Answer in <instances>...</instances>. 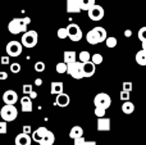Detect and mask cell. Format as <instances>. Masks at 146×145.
Wrapping results in <instances>:
<instances>
[{
  "label": "cell",
  "mask_w": 146,
  "mask_h": 145,
  "mask_svg": "<svg viewBox=\"0 0 146 145\" xmlns=\"http://www.w3.org/2000/svg\"><path fill=\"white\" fill-rule=\"evenodd\" d=\"M8 78V72L5 71H0V81H4Z\"/></svg>",
  "instance_id": "cell-41"
},
{
  "label": "cell",
  "mask_w": 146,
  "mask_h": 145,
  "mask_svg": "<svg viewBox=\"0 0 146 145\" xmlns=\"http://www.w3.org/2000/svg\"><path fill=\"white\" fill-rule=\"evenodd\" d=\"M48 131L49 130L46 127H38L37 130H35L32 132V140L36 141V143H40V141L44 139V136L48 134Z\"/></svg>",
  "instance_id": "cell-15"
},
{
  "label": "cell",
  "mask_w": 146,
  "mask_h": 145,
  "mask_svg": "<svg viewBox=\"0 0 146 145\" xmlns=\"http://www.w3.org/2000/svg\"><path fill=\"white\" fill-rule=\"evenodd\" d=\"M54 143H55V135H54L51 131H48V134L44 136V139L38 144L40 145H53Z\"/></svg>",
  "instance_id": "cell-20"
},
{
  "label": "cell",
  "mask_w": 146,
  "mask_h": 145,
  "mask_svg": "<svg viewBox=\"0 0 146 145\" xmlns=\"http://www.w3.org/2000/svg\"><path fill=\"white\" fill-rule=\"evenodd\" d=\"M91 61H92L94 63L96 64V66H99V64H101V63H103L104 58H103V55H101V54L95 53V54H94V55H91Z\"/></svg>",
  "instance_id": "cell-27"
},
{
  "label": "cell",
  "mask_w": 146,
  "mask_h": 145,
  "mask_svg": "<svg viewBox=\"0 0 146 145\" xmlns=\"http://www.w3.org/2000/svg\"><path fill=\"white\" fill-rule=\"evenodd\" d=\"M78 3H80L82 10H90L96 4L95 0H78Z\"/></svg>",
  "instance_id": "cell-24"
},
{
  "label": "cell",
  "mask_w": 146,
  "mask_h": 145,
  "mask_svg": "<svg viewBox=\"0 0 146 145\" xmlns=\"http://www.w3.org/2000/svg\"><path fill=\"white\" fill-rule=\"evenodd\" d=\"M88 61H91L90 53H88V51H86V50L81 51V53H80V62L85 63V62H88Z\"/></svg>",
  "instance_id": "cell-29"
},
{
  "label": "cell",
  "mask_w": 146,
  "mask_h": 145,
  "mask_svg": "<svg viewBox=\"0 0 146 145\" xmlns=\"http://www.w3.org/2000/svg\"><path fill=\"white\" fill-rule=\"evenodd\" d=\"M63 59L67 64L74 63L76 59H77V54H76V51H73V50H67V51H64Z\"/></svg>",
  "instance_id": "cell-19"
},
{
  "label": "cell",
  "mask_w": 146,
  "mask_h": 145,
  "mask_svg": "<svg viewBox=\"0 0 146 145\" xmlns=\"http://www.w3.org/2000/svg\"><path fill=\"white\" fill-rule=\"evenodd\" d=\"M32 85L31 84H26V85H23V87H22V91H23V94L25 95H28L31 91H32Z\"/></svg>",
  "instance_id": "cell-37"
},
{
  "label": "cell",
  "mask_w": 146,
  "mask_h": 145,
  "mask_svg": "<svg viewBox=\"0 0 146 145\" xmlns=\"http://www.w3.org/2000/svg\"><path fill=\"white\" fill-rule=\"evenodd\" d=\"M67 73H69L74 80H81L85 78V74H83V63L82 62H77L76 61L74 63L68 64V71Z\"/></svg>",
  "instance_id": "cell-5"
},
{
  "label": "cell",
  "mask_w": 146,
  "mask_h": 145,
  "mask_svg": "<svg viewBox=\"0 0 146 145\" xmlns=\"http://www.w3.org/2000/svg\"><path fill=\"white\" fill-rule=\"evenodd\" d=\"M31 23L30 17H22V18H13L9 23H8V30L13 35H18V33H25L27 31V26Z\"/></svg>",
  "instance_id": "cell-1"
},
{
  "label": "cell",
  "mask_w": 146,
  "mask_h": 145,
  "mask_svg": "<svg viewBox=\"0 0 146 145\" xmlns=\"http://www.w3.org/2000/svg\"><path fill=\"white\" fill-rule=\"evenodd\" d=\"M14 143H15V145H31V143H32V138H31L28 134L22 132V134L15 136Z\"/></svg>",
  "instance_id": "cell-13"
},
{
  "label": "cell",
  "mask_w": 146,
  "mask_h": 145,
  "mask_svg": "<svg viewBox=\"0 0 146 145\" xmlns=\"http://www.w3.org/2000/svg\"><path fill=\"white\" fill-rule=\"evenodd\" d=\"M67 30H68V37L71 39L72 41L78 43V41L82 39V31H81V28L78 25L71 23V25L67 26Z\"/></svg>",
  "instance_id": "cell-8"
},
{
  "label": "cell",
  "mask_w": 146,
  "mask_h": 145,
  "mask_svg": "<svg viewBox=\"0 0 146 145\" xmlns=\"http://www.w3.org/2000/svg\"><path fill=\"white\" fill-rule=\"evenodd\" d=\"M136 63L140 66H146V50L141 49L136 53Z\"/></svg>",
  "instance_id": "cell-22"
},
{
  "label": "cell",
  "mask_w": 146,
  "mask_h": 145,
  "mask_svg": "<svg viewBox=\"0 0 146 145\" xmlns=\"http://www.w3.org/2000/svg\"><path fill=\"white\" fill-rule=\"evenodd\" d=\"M69 103H71V98H69V95L64 94V92L56 95L55 105H58V107H60V108H66V107L69 105Z\"/></svg>",
  "instance_id": "cell-12"
},
{
  "label": "cell",
  "mask_w": 146,
  "mask_h": 145,
  "mask_svg": "<svg viewBox=\"0 0 146 145\" xmlns=\"http://www.w3.org/2000/svg\"><path fill=\"white\" fill-rule=\"evenodd\" d=\"M8 131V122L7 121H0V135H4Z\"/></svg>",
  "instance_id": "cell-33"
},
{
  "label": "cell",
  "mask_w": 146,
  "mask_h": 145,
  "mask_svg": "<svg viewBox=\"0 0 146 145\" xmlns=\"http://www.w3.org/2000/svg\"><path fill=\"white\" fill-rule=\"evenodd\" d=\"M124 36H126V37H131V36H132V31L131 30H126V31H124Z\"/></svg>",
  "instance_id": "cell-43"
},
{
  "label": "cell",
  "mask_w": 146,
  "mask_h": 145,
  "mask_svg": "<svg viewBox=\"0 0 146 145\" xmlns=\"http://www.w3.org/2000/svg\"><path fill=\"white\" fill-rule=\"evenodd\" d=\"M21 109L25 113H31L33 109V104H32V99L28 95H23L21 98Z\"/></svg>",
  "instance_id": "cell-10"
},
{
  "label": "cell",
  "mask_w": 146,
  "mask_h": 145,
  "mask_svg": "<svg viewBox=\"0 0 146 145\" xmlns=\"http://www.w3.org/2000/svg\"><path fill=\"white\" fill-rule=\"evenodd\" d=\"M95 69H96V64L92 61L83 63V74H85V77H92L94 73H95Z\"/></svg>",
  "instance_id": "cell-14"
},
{
  "label": "cell",
  "mask_w": 146,
  "mask_h": 145,
  "mask_svg": "<svg viewBox=\"0 0 146 145\" xmlns=\"http://www.w3.org/2000/svg\"><path fill=\"white\" fill-rule=\"evenodd\" d=\"M133 110H135V104L132 102H129V100H127V102H124L122 104V112L124 114H131V113H133Z\"/></svg>",
  "instance_id": "cell-23"
},
{
  "label": "cell",
  "mask_w": 146,
  "mask_h": 145,
  "mask_svg": "<svg viewBox=\"0 0 146 145\" xmlns=\"http://www.w3.org/2000/svg\"><path fill=\"white\" fill-rule=\"evenodd\" d=\"M110 130V120L106 117L98 118V131H109Z\"/></svg>",
  "instance_id": "cell-17"
},
{
  "label": "cell",
  "mask_w": 146,
  "mask_h": 145,
  "mask_svg": "<svg viewBox=\"0 0 146 145\" xmlns=\"http://www.w3.org/2000/svg\"><path fill=\"white\" fill-rule=\"evenodd\" d=\"M142 49H144V50H146V41H144V43H142Z\"/></svg>",
  "instance_id": "cell-46"
},
{
  "label": "cell",
  "mask_w": 146,
  "mask_h": 145,
  "mask_svg": "<svg viewBox=\"0 0 146 145\" xmlns=\"http://www.w3.org/2000/svg\"><path fill=\"white\" fill-rule=\"evenodd\" d=\"M22 128H23V132H25V134H28V135H30L31 131H32V128H31L30 125H25Z\"/></svg>",
  "instance_id": "cell-40"
},
{
  "label": "cell",
  "mask_w": 146,
  "mask_h": 145,
  "mask_svg": "<svg viewBox=\"0 0 146 145\" xmlns=\"http://www.w3.org/2000/svg\"><path fill=\"white\" fill-rule=\"evenodd\" d=\"M56 72L58 73H67V71H68V64L66 63V62H63V63H58L55 67Z\"/></svg>",
  "instance_id": "cell-26"
},
{
  "label": "cell",
  "mask_w": 146,
  "mask_h": 145,
  "mask_svg": "<svg viewBox=\"0 0 146 145\" xmlns=\"http://www.w3.org/2000/svg\"><path fill=\"white\" fill-rule=\"evenodd\" d=\"M132 89H133V85H132V82L129 81H124L123 84H122V90H126V91H132Z\"/></svg>",
  "instance_id": "cell-34"
},
{
  "label": "cell",
  "mask_w": 146,
  "mask_h": 145,
  "mask_svg": "<svg viewBox=\"0 0 146 145\" xmlns=\"http://www.w3.org/2000/svg\"><path fill=\"white\" fill-rule=\"evenodd\" d=\"M129 98H131V92L126 91V90H122V92H121V100H123V102H127V100H129Z\"/></svg>",
  "instance_id": "cell-36"
},
{
  "label": "cell",
  "mask_w": 146,
  "mask_h": 145,
  "mask_svg": "<svg viewBox=\"0 0 146 145\" xmlns=\"http://www.w3.org/2000/svg\"><path fill=\"white\" fill-rule=\"evenodd\" d=\"M81 10L78 0H67V13H80Z\"/></svg>",
  "instance_id": "cell-16"
},
{
  "label": "cell",
  "mask_w": 146,
  "mask_h": 145,
  "mask_svg": "<svg viewBox=\"0 0 146 145\" xmlns=\"http://www.w3.org/2000/svg\"><path fill=\"white\" fill-rule=\"evenodd\" d=\"M108 37V33H106V30L101 26H96L92 30H90L86 35V40H87L88 44L91 45H96V44H100L103 41L106 40Z\"/></svg>",
  "instance_id": "cell-2"
},
{
  "label": "cell",
  "mask_w": 146,
  "mask_h": 145,
  "mask_svg": "<svg viewBox=\"0 0 146 145\" xmlns=\"http://www.w3.org/2000/svg\"><path fill=\"white\" fill-rule=\"evenodd\" d=\"M105 112H106V109H104V108L95 107V116H96L98 118H100V117H105Z\"/></svg>",
  "instance_id": "cell-32"
},
{
  "label": "cell",
  "mask_w": 146,
  "mask_h": 145,
  "mask_svg": "<svg viewBox=\"0 0 146 145\" xmlns=\"http://www.w3.org/2000/svg\"><path fill=\"white\" fill-rule=\"evenodd\" d=\"M94 104H95V107H100V108H104V109H108L111 105V99L105 92H99V94H96L95 98H94Z\"/></svg>",
  "instance_id": "cell-6"
},
{
  "label": "cell",
  "mask_w": 146,
  "mask_h": 145,
  "mask_svg": "<svg viewBox=\"0 0 146 145\" xmlns=\"http://www.w3.org/2000/svg\"><path fill=\"white\" fill-rule=\"evenodd\" d=\"M105 44H106V46H108V48L113 49V48H115V46H117V44H118V40H117L114 36H110V37H106Z\"/></svg>",
  "instance_id": "cell-25"
},
{
  "label": "cell",
  "mask_w": 146,
  "mask_h": 145,
  "mask_svg": "<svg viewBox=\"0 0 146 145\" xmlns=\"http://www.w3.org/2000/svg\"><path fill=\"white\" fill-rule=\"evenodd\" d=\"M86 143V139L83 138V136H81V138H77L73 140V145H85Z\"/></svg>",
  "instance_id": "cell-38"
},
{
  "label": "cell",
  "mask_w": 146,
  "mask_h": 145,
  "mask_svg": "<svg viewBox=\"0 0 146 145\" xmlns=\"http://www.w3.org/2000/svg\"><path fill=\"white\" fill-rule=\"evenodd\" d=\"M87 13H88V18H90L91 21H95V22L101 21L104 18V14H105L104 8L98 4H95L90 10H87Z\"/></svg>",
  "instance_id": "cell-9"
},
{
  "label": "cell",
  "mask_w": 146,
  "mask_h": 145,
  "mask_svg": "<svg viewBox=\"0 0 146 145\" xmlns=\"http://www.w3.org/2000/svg\"><path fill=\"white\" fill-rule=\"evenodd\" d=\"M85 145H96V141H86L85 143Z\"/></svg>",
  "instance_id": "cell-45"
},
{
  "label": "cell",
  "mask_w": 146,
  "mask_h": 145,
  "mask_svg": "<svg viewBox=\"0 0 146 145\" xmlns=\"http://www.w3.org/2000/svg\"><path fill=\"white\" fill-rule=\"evenodd\" d=\"M5 50H7V54L9 57L15 58V57H19L21 54H22L23 45H22V43H18V41L13 40V41H9V43H8Z\"/></svg>",
  "instance_id": "cell-7"
},
{
  "label": "cell",
  "mask_w": 146,
  "mask_h": 145,
  "mask_svg": "<svg viewBox=\"0 0 146 145\" xmlns=\"http://www.w3.org/2000/svg\"><path fill=\"white\" fill-rule=\"evenodd\" d=\"M17 116H18V110L14 107V104H5L0 110V117L4 121H7V122L14 121L17 118Z\"/></svg>",
  "instance_id": "cell-4"
},
{
  "label": "cell",
  "mask_w": 146,
  "mask_h": 145,
  "mask_svg": "<svg viewBox=\"0 0 146 145\" xmlns=\"http://www.w3.org/2000/svg\"><path fill=\"white\" fill-rule=\"evenodd\" d=\"M21 43L25 48L28 49H32L37 45L38 43V35L36 31L31 30V31H26L25 33L22 35V39H21Z\"/></svg>",
  "instance_id": "cell-3"
},
{
  "label": "cell",
  "mask_w": 146,
  "mask_h": 145,
  "mask_svg": "<svg viewBox=\"0 0 146 145\" xmlns=\"http://www.w3.org/2000/svg\"><path fill=\"white\" fill-rule=\"evenodd\" d=\"M63 90H64V85H63V82H60V81H54V82H51V86H50V92L53 95H58V94H62L63 92Z\"/></svg>",
  "instance_id": "cell-18"
},
{
  "label": "cell",
  "mask_w": 146,
  "mask_h": 145,
  "mask_svg": "<svg viewBox=\"0 0 146 145\" xmlns=\"http://www.w3.org/2000/svg\"><path fill=\"white\" fill-rule=\"evenodd\" d=\"M56 35H58V37L62 39V40L67 39L68 37V30H67V27H60L58 30V32H56Z\"/></svg>",
  "instance_id": "cell-28"
},
{
  "label": "cell",
  "mask_w": 146,
  "mask_h": 145,
  "mask_svg": "<svg viewBox=\"0 0 146 145\" xmlns=\"http://www.w3.org/2000/svg\"><path fill=\"white\" fill-rule=\"evenodd\" d=\"M28 96H30L31 98V99H36V98H37V92H36V91H33V90H32V91H31L30 92V94H28Z\"/></svg>",
  "instance_id": "cell-42"
},
{
  "label": "cell",
  "mask_w": 146,
  "mask_h": 145,
  "mask_svg": "<svg viewBox=\"0 0 146 145\" xmlns=\"http://www.w3.org/2000/svg\"><path fill=\"white\" fill-rule=\"evenodd\" d=\"M35 71L36 72H44L45 71V63H44V62H36L35 63Z\"/></svg>",
  "instance_id": "cell-35"
},
{
  "label": "cell",
  "mask_w": 146,
  "mask_h": 145,
  "mask_svg": "<svg viewBox=\"0 0 146 145\" xmlns=\"http://www.w3.org/2000/svg\"><path fill=\"white\" fill-rule=\"evenodd\" d=\"M3 102L5 104H15L18 102V94L14 90H7L3 94Z\"/></svg>",
  "instance_id": "cell-11"
},
{
  "label": "cell",
  "mask_w": 146,
  "mask_h": 145,
  "mask_svg": "<svg viewBox=\"0 0 146 145\" xmlns=\"http://www.w3.org/2000/svg\"><path fill=\"white\" fill-rule=\"evenodd\" d=\"M21 69H22V67H21L19 63H12L10 64V72H12V73H19Z\"/></svg>",
  "instance_id": "cell-31"
},
{
  "label": "cell",
  "mask_w": 146,
  "mask_h": 145,
  "mask_svg": "<svg viewBox=\"0 0 146 145\" xmlns=\"http://www.w3.org/2000/svg\"><path fill=\"white\" fill-rule=\"evenodd\" d=\"M137 36H139V40L141 41V43L146 41V26H144V27L140 28V30H139V33H137Z\"/></svg>",
  "instance_id": "cell-30"
},
{
  "label": "cell",
  "mask_w": 146,
  "mask_h": 145,
  "mask_svg": "<svg viewBox=\"0 0 146 145\" xmlns=\"http://www.w3.org/2000/svg\"><path fill=\"white\" fill-rule=\"evenodd\" d=\"M35 85H36V86H41V85H42V80H41V78H36L35 80Z\"/></svg>",
  "instance_id": "cell-44"
},
{
  "label": "cell",
  "mask_w": 146,
  "mask_h": 145,
  "mask_svg": "<svg viewBox=\"0 0 146 145\" xmlns=\"http://www.w3.org/2000/svg\"><path fill=\"white\" fill-rule=\"evenodd\" d=\"M9 58H10V57L8 55V54H7V55H4V57H1V59H0V62H1V64H4V66H7V64L9 63Z\"/></svg>",
  "instance_id": "cell-39"
},
{
  "label": "cell",
  "mask_w": 146,
  "mask_h": 145,
  "mask_svg": "<svg viewBox=\"0 0 146 145\" xmlns=\"http://www.w3.org/2000/svg\"><path fill=\"white\" fill-rule=\"evenodd\" d=\"M81 136H83V128L81 126H73L71 132H69V138L74 140V139L81 138Z\"/></svg>",
  "instance_id": "cell-21"
}]
</instances>
